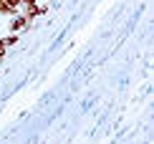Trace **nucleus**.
I'll list each match as a JSON object with an SVG mask.
<instances>
[{
    "label": "nucleus",
    "mask_w": 154,
    "mask_h": 144,
    "mask_svg": "<svg viewBox=\"0 0 154 144\" xmlns=\"http://www.w3.org/2000/svg\"><path fill=\"white\" fill-rule=\"evenodd\" d=\"M3 3H5V8H8L10 13H15L18 5H20V0H3Z\"/></svg>",
    "instance_id": "obj_1"
},
{
    "label": "nucleus",
    "mask_w": 154,
    "mask_h": 144,
    "mask_svg": "<svg viewBox=\"0 0 154 144\" xmlns=\"http://www.w3.org/2000/svg\"><path fill=\"white\" fill-rule=\"evenodd\" d=\"M25 23H28V20H25V18H23V15H18V18H15V20H13V30H20V28H23V25H25Z\"/></svg>",
    "instance_id": "obj_2"
},
{
    "label": "nucleus",
    "mask_w": 154,
    "mask_h": 144,
    "mask_svg": "<svg viewBox=\"0 0 154 144\" xmlns=\"http://www.w3.org/2000/svg\"><path fill=\"white\" fill-rule=\"evenodd\" d=\"M3 43H5V48H10V45H15V43H18V36H8V38H3Z\"/></svg>",
    "instance_id": "obj_3"
},
{
    "label": "nucleus",
    "mask_w": 154,
    "mask_h": 144,
    "mask_svg": "<svg viewBox=\"0 0 154 144\" xmlns=\"http://www.w3.org/2000/svg\"><path fill=\"white\" fill-rule=\"evenodd\" d=\"M0 15H10V10L5 8V3H3V0H0Z\"/></svg>",
    "instance_id": "obj_4"
},
{
    "label": "nucleus",
    "mask_w": 154,
    "mask_h": 144,
    "mask_svg": "<svg viewBox=\"0 0 154 144\" xmlns=\"http://www.w3.org/2000/svg\"><path fill=\"white\" fill-rule=\"evenodd\" d=\"M5 51H8V48H5V43L0 41V61H3V56H5Z\"/></svg>",
    "instance_id": "obj_5"
},
{
    "label": "nucleus",
    "mask_w": 154,
    "mask_h": 144,
    "mask_svg": "<svg viewBox=\"0 0 154 144\" xmlns=\"http://www.w3.org/2000/svg\"><path fill=\"white\" fill-rule=\"evenodd\" d=\"M28 3H35V0H20V5H28Z\"/></svg>",
    "instance_id": "obj_6"
}]
</instances>
